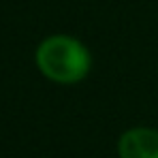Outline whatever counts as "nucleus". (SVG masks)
I'll use <instances>...</instances> for the list:
<instances>
[{
  "label": "nucleus",
  "mask_w": 158,
  "mask_h": 158,
  "mask_svg": "<svg viewBox=\"0 0 158 158\" xmlns=\"http://www.w3.org/2000/svg\"><path fill=\"white\" fill-rule=\"evenodd\" d=\"M120 158H158V131L148 126H135L118 139Z\"/></svg>",
  "instance_id": "nucleus-2"
},
{
  "label": "nucleus",
  "mask_w": 158,
  "mask_h": 158,
  "mask_svg": "<svg viewBox=\"0 0 158 158\" xmlns=\"http://www.w3.org/2000/svg\"><path fill=\"white\" fill-rule=\"evenodd\" d=\"M39 71L56 83L71 85L88 77L92 69L90 49L75 36L52 34L41 41L34 53Z\"/></svg>",
  "instance_id": "nucleus-1"
}]
</instances>
